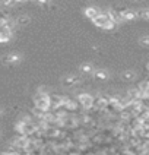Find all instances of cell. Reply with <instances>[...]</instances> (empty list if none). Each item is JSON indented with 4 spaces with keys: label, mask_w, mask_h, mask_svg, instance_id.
Listing matches in <instances>:
<instances>
[{
    "label": "cell",
    "mask_w": 149,
    "mask_h": 155,
    "mask_svg": "<svg viewBox=\"0 0 149 155\" xmlns=\"http://www.w3.org/2000/svg\"><path fill=\"white\" fill-rule=\"evenodd\" d=\"M34 107L37 110H41V111H50V110H51V105H50V94H48L44 88L37 89V92L34 94Z\"/></svg>",
    "instance_id": "obj_1"
},
{
    "label": "cell",
    "mask_w": 149,
    "mask_h": 155,
    "mask_svg": "<svg viewBox=\"0 0 149 155\" xmlns=\"http://www.w3.org/2000/svg\"><path fill=\"white\" fill-rule=\"evenodd\" d=\"M76 100H78L79 105H80V108H82L83 111H88V110H91V108H92V101H94V97H92L91 94H86V92L79 94Z\"/></svg>",
    "instance_id": "obj_2"
},
{
    "label": "cell",
    "mask_w": 149,
    "mask_h": 155,
    "mask_svg": "<svg viewBox=\"0 0 149 155\" xmlns=\"http://www.w3.org/2000/svg\"><path fill=\"white\" fill-rule=\"evenodd\" d=\"M67 113H76L80 108L78 100H73V98H67L64 97V101H63V105H61Z\"/></svg>",
    "instance_id": "obj_3"
},
{
    "label": "cell",
    "mask_w": 149,
    "mask_h": 155,
    "mask_svg": "<svg viewBox=\"0 0 149 155\" xmlns=\"http://www.w3.org/2000/svg\"><path fill=\"white\" fill-rule=\"evenodd\" d=\"M80 84V78L78 75H67V76H64L61 79V85L64 86V88H73V86H76Z\"/></svg>",
    "instance_id": "obj_4"
},
{
    "label": "cell",
    "mask_w": 149,
    "mask_h": 155,
    "mask_svg": "<svg viewBox=\"0 0 149 155\" xmlns=\"http://www.w3.org/2000/svg\"><path fill=\"white\" fill-rule=\"evenodd\" d=\"M115 10L120 13L123 22H124V21H134V19L138 18V13H136L134 10H131V9H115Z\"/></svg>",
    "instance_id": "obj_5"
},
{
    "label": "cell",
    "mask_w": 149,
    "mask_h": 155,
    "mask_svg": "<svg viewBox=\"0 0 149 155\" xmlns=\"http://www.w3.org/2000/svg\"><path fill=\"white\" fill-rule=\"evenodd\" d=\"M0 61L3 64H16V63L21 61V56L18 53H9V54H5Z\"/></svg>",
    "instance_id": "obj_6"
},
{
    "label": "cell",
    "mask_w": 149,
    "mask_h": 155,
    "mask_svg": "<svg viewBox=\"0 0 149 155\" xmlns=\"http://www.w3.org/2000/svg\"><path fill=\"white\" fill-rule=\"evenodd\" d=\"M63 101H64V97H63V95L50 94V105H51V110L61 107V105H63Z\"/></svg>",
    "instance_id": "obj_7"
},
{
    "label": "cell",
    "mask_w": 149,
    "mask_h": 155,
    "mask_svg": "<svg viewBox=\"0 0 149 155\" xmlns=\"http://www.w3.org/2000/svg\"><path fill=\"white\" fill-rule=\"evenodd\" d=\"M110 19H108V16H107V13L105 12H99V15L95 18V19H92V22H94V25L95 26H98V28H104L105 26V24L108 22Z\"/></svg>",
    "instance_id": "obj_8"
},
{
    "label": "cell",
    "mask_w": 149,
    "mask_h": 155,
    "mask_svg": "<svg viewBox=\"0 0 149 155\" xmlns=\"http://www.w3.org/2000/svg\"><path fill=\"white\" fill-rule=\"evenodd\" d=\"M99 15V10H98V8H95V6H89V8L85 9V16L88 18V19H95L96 16Z\"/></svg>",
    "instance_id": "obj_9"
},
{
    "label": "cell",
    "mask_w": 149,
    "mask_h": 155,
    "mask_svg": "<svg viewBox=\"0 0 149 155\" xmlns=\"http://www.w3.org/2000/svg\"><path fill=\"white\" fill-rule=\"evenodd\" d=\"M15 22L18 26H26L31 24V18L26 15H21V16H18V19H15Z\"/></svg>",
    "instance_id": "obj_10"
},
{
    "label": "cell",
    "mask_w": 149,
    "mask_h": 155,
    "mask_svg": "<svg viewBox=\"0 0 149 155\" xmlns=\"http://www.w3.org/2000/svg\"><path fill=\"white\" fill-rule=\"evenodd\" d=\"M94 78H95L96 81H107L108 79V72L102 69L94 70Z\"/></svg>",
    "instance_id": "obj_11"
},
{
    "label": "cell",
    "mask_w": 149,
    "mask_h": 155,
    "mask_svg": "<svg viewBox=\"0 0 149 155\" xmlns=\"http://www.w3.org/2000/svg\"><path fill=\"white\" fill-rule=\"evenodd\" d=\"M80 72L85 73V75H89V73H94V66L91 63H83L80 66Z\"/></svg>",
    "instance_id": "obj_12"
},
{
    "label": "cell",
    "mask_w": 149,
    "mask_h": 155,
    "mask_svg": "<svg viewBox=\"0 0 149 155\" xmlns=\"http://www.w3.org/2000/svg\"><path fill=\"white\" fill-rule=\"evenodd\" d=\"M12 37H13V34H12L10 31H8V32H2V34H0V43L2 44L9 43V41L12 40Z\"/></svg>",
    "instance_id": "obj_13"
},
{
    "label": "cell",
    "mask_w": 149,
    "mask_h": 155,
    "mask_svg": "<svg viewBox=\"0 0 149 155\" xmlns=\"http://www.w3.org/2000/svg\"><path fill=\"white\" fill-rule=\"evenodd\" d=\"M0 5L5 9H9V8H15V6H16V2H15V0H2Z\"/></svg>",
    "instance_id": "obj_14"
},
{
    "label": "cell",
    "mask_w": 149,
    "mask_h": 155,
    "mask_svg": "<svg viewBox=\"0 0 149 155\" xmlns=\"http://www.w3.org/2000/svg\"><path fill=\"white\" fill-rule=\"evenodd\" d=\"M134 73L133 72H130V70H127V72H123L121 73V78H123V81H133L134 79Z\"/></svg>",
    "instance_id": "obj_15"
},
{
    "label": "cell",
    "mask_w": 149,
    "mask_h": 155,
    "mask_svg": "<svg viewBox=\"0 0 149 155\" xmlns=\"http://www.w3.org/2000/svg\"><path fill=\"white\" fill-rule=\"evenodd\" d=\"M115 28H117V24H114L113 21H108L102 29H104V31H113V29H115Z\"/></svg>",
    "instance_id": "obj_16"
},
{
    "label": "cell",
    "mask_w": 149,
    "mask_h": 155,
    "mask_svg": "<svg viewBox=\"0 0 149 155\" xmlns=\"http://www.w3.org/2000/svg\"><path fill=\"white\" fill-rule=\"evenodd\" d=\"M140 45H143V47H146V48H149V35H146V37H142L139 40Z\"/></svg>",
    "instance_id": "obj_17"
},
{
    "label": "cell",
    "mask_w": 149,
    "mask_h": 155,
    "mask_svg": "<svg viewBox=\"0 0 149 155\" xmlns=\"http://www.w3.org/2000/svg\"><path fill=\"white\" fill-rule=\"evenodd\" d=\"M9 19V13L5 10V9H0V21H3V22H6Z\"/></svg>",
    "instance_id": "obj_18"
},
{
    "label": "cell",
    "mask_w": 149,
    "mask_h": 155,
    "mask_svg": "<svg viewBox=\"0 0 149 155\" xmlns=\"http://www.w3.org/2000/svg\"><path fill=\"white\" fill-rule=\"evenodd\" d=\"M35 2H37L38 5H41V6H48L51 0H35Z\"/></svg>",
    "instance_id": "obj_19"
},
{
    "label": "cell",
    "mask_w": 149,
    "mask_h": 155,
    "mask_svg": "<svg viewBox=\"0 0 149 155\" xmlns=\"http://www.w3.org/2000/svg\"><path fill=\"white\" fill-rule=\"evenodd\" d=\"M146 70H148V73H149V61H148V64H146Z\"/></svg>",
    "instance_id": "obj_20"
},
{
    "label": "cell",
    "mask_w": 149,
    "mask_h": 155,
    "mask_svg": "<svg viewBox=\"0 0 149 155\" xmlns=\"http://www.w3.org/2000/svg\"><path fill=\"white\" fill-rule=\"evenodd\" d=\"M2 111H3V110H2V108H0V114H2Z\"/></svg>",
    "instance_id": "obj_21"
}]
</instances>
